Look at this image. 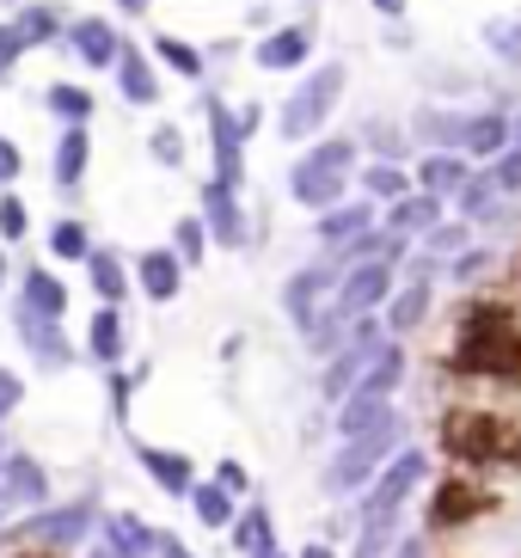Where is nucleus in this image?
<instances>
[{
	"label": "nucleus",
	"instance_id": "obj_1",
	"mask_svg": "<svg viewBox=\"0 0 521 558\" xmlns=\"http://www.w3.org/2000/svg\"><path fill=\"white\" fill-rule=\"evenodd\" d=\"M448 368H455V375H473V380H509V387H521V326H516V313L497 307V301H467Z\"/></svg>",
	"mask_w": 521,
	"mask_h": 558
},
{
	"label": "nucleus",
	"instance_id": "obj_2",
	"mask_svg": "<svg viewBox=\"0 0 521 558\" xmlns=\"http://www.w3.org/2000/svg\"><path fill=\"white\" fill-rule=\"evenodd\" d=\"M98 527V497H74V504H44L25 522L0 527V553H74Z\"/></svg>",
	"mask_w": 521,
	"mask_h": 558
},
{
	"label": "nucleus",
	"instance_id": "obj_3",
	"mask_svg": "<svg viewBox=\"0 0 521 558\" xmlns=\"http://www.w3.org/2000/svg\"><path fill=\"white\" fill-rule=\"evenodd\" d=\"M399 442H405V417L399 411H387L375 429H362V436H350V442L338 448V454L326 460V497H350L362 492L368 478L387 466L392 454H399Z\"/></svg>",
	"mask_w": 521,
	"mask_h": 558
},
{
	"label": "nucleus",
	"instance_id": "obj_4",
	"mask_svg": "<svg viewBox=\"0 0 521 558\" xmlns=\"http://www.w3.org/2000/svg\"><path fill=\"white\" fill-rule=\"evenodd\" d=\"M441 448L467 466H521V429H509L504 417H490V411H448L441 417Z\"/></svg>",
	"mask_w": 521,
	"mask_h": 558
},
{
	"label": "nucleus",
	"instance_id": "obj_5",
	"mask_svg": "<svg viewBox=\"0 0 521 558\" xmlns=\"http://www.w3.org/2000/svg\"><path fill=\"white\" fill-rule=\"evenodd\" d=\"M350 172H356V142H319L307 160H294L289 197L301 203V209L326 215V209H338V203H343V191H350Z\"/></svg>",
	"mask_w": 521,
	"mask_h": 558
},
{
	"label": "nucleus",
	"instance_id": "obj_6",
	"mask_svg": "<svg viewBox=\"0 0 521 558\" xmlns=\"http://www.w3.org/2000/svg\"><path fill=\"white\" fill-rule=\"evenodd\" d=\"M399 375H405V350L399 344H387L375 356V368L350 387V399L338 405V436L350 442V436H362V429H375L380 417L392 411V387H399Z\"/></svg>",
	"mask_w": 521,
	"mask_h": 558
},
{
	"label": "nucleus",
	"instance_id": "obj_7",
	"mask_svg": "<svg viewBox=\"0 0 521 558\" xmlns=\"http://www.w3.org/2000/svg\"><path fill=\"white\" fill-rule=\"evenodd\" d=\"M343 81H350V74H343V62H326V68H313L307 81L294 86L289 99H282V117H277V130L289 135V142H307L313 130H319V123H326L331 117V105L343 99Z\"/></svg>",
	"mask_w": 521,
	"mask_h": 558
},
{
	"label": "nucleus",
	"instance_id": "obj_8",
	"mask_svg": "<svg viewBox=\"0 0 521 558\" xmlns=\"http://www.w3.org/2000/svg\"><path fill=\"white\" fill-rule=\"evenodd\" d=\"M429 460L417 454V448H399V454L380 466L375 478H368V497H362V522H392L399 509H405V497L424 485Z\"/></svg>",
	"mask_w": 521,
	"mask_h": 558
},
{
	"label": "nucleus",
	"instance_id": "obj_9",
	"mask_svg": "<svg viewBox=\"0 0 521 558\" xmlns=\"http://www.w3.org/2000/svg\"><path fill=\"white\" fill-rule=\"evenodd\" d=\"M380 350H387V331H380L375 319H356V326H350V338L338 344V356H331V368H326V399H331V405H343V399H350V387L375 368Z\"/></svg>",
	"mask_w": 521,
	"mask_h": 558
},
{
	"label": "nucleus",
	"instance_id": "obj_10",
	"mask_svg": "<svg viewBox=\"0 0 521 558\" xmlns=\"http://www.w3.org/2000/svg\"><path fill=\"white\" fill-rule=\"evenodd\" d=\"M490 509H497V497L485 485H473V478H441L436 497H429V527L448 534V527H467L478 515H490Z\"/></svg>",
	"mask_w": 521,
	"mask_h": 558
},
{
	"label": "nucleus",
	"instance_id": "obj_11",
	"mask_svg": "<svg viewBox=\"0 0 521 558\" xmlns=\"http://www.w3.org/2000/svg\"><path fill=\"white\" fill-rule=\"evenodd\" d=\"M203 117H209V142H215V184L240 191V172H245V135H240V117L228 111L221 99H203Z\"/></svg>",
	"mask_w": 521,
	"mask_h": 558
},
{
	"label": "nucleus",
	"instance_id": "obj_12",
	"mask_svg": "<svg viewBox=\"0 0 521 558\" xmlns=\"http://www.w3.org/2000/svg\"><path fill=\"white\" fill-rule=\"evenodd\" d=\"M326 289H338V270H331V264H307V270H294V277H289L282 307H289V319L301 331L319 326V301H326Z\"/></svg>",
	"mask_w": 521,
	"mask_h": 558
},
{
	"label": "nucleus",
	"instance_id": "obj_13",
	"mask_svg": "<svg viewBox=\"0 0 521 558\" xmlns=\"http://www.w3.org/2000/svg\"><path fill=\"white\" fill-rule=\"evenodd\" d=\"M154 534H160V527H147L135 509H111V515H98L105 558H154Z\"/></svg>",
	"mask_w": 521,
	"mask_h": 558
},
{
	"label": "nucleus",
	"instance_id": "obj_14",
	"mask_svg": "<svg viewBox=\"0 0 521 558\" xmlns=\"http://www.w3.org/2000/svg\"><path fill=\"white\" fill-rule=\"evenodd\" d=\"M203 233L209 240H221V246H245V215H240V197H233L228 184H203Z\"/></svg>",
	"mask_w": 521,
	"mask_h": 558
},
{
	"label": "nucleus",
	"instance_id": "obj_15",
	"mask_svg": "<svg viewBox=\"0 0 521 558\" xmlns=\"http://www.w3.org/2000/svg\"><path fill=\"white\" fill-rule=\"evenodd\" d=\"M13 326H19V338L32 344V356L44 362V368H68V362H74V350H68L62 326H56V319H44V313H32L25 301L13 307Z\"/></svg>",
	"mask_w": 521,
	"mask_h": 558
},
{
	"label": "nucleus",
	"instance_id": "obj_16",
	"mask_svg": "<svg viewBox=\"0 0 521 558\" xmlns=\"http://www.w3.org/2000/svg\"><path fill=\"white\" fill-rule=\"evenodd\" d=\"M135 460H142V473L154 478L166 497H191L196 466H191L184 454H172V448H154V442H135Z\"/></svg>",
	"mask_w": 521,
	"mask_h": 558
},
{
	"label": "nucleus",
	"instance_id": "obj_17",
	"mask_svg": "<svg viewBox=\"0 0 521 558\" xmlns=\"http://www.w3.org/2000/svg\"><path fill=\"white\" fill-rule=\"evenodd\" d=\"M68 44L81 50L86 68H111L117 50H123V37H117L111 19H74V25H68Z\"/></svg>",
	"mask_w": 521,
	"mask_h": 558
},
{
	"label": "nucleus",
	"instance_id": "obj_18",
	"mask_svg": "<svg viewBox=\"0 0 521 558\" xmlns=\"http://www.w3.org/2000/svg\"><path fill=\"white\" fill-rule=\"evenodd\" d=\"M233 553H245V558H270L277 553V522H270V509L264 504H245L240 515H233Z\"/></svg>",
	"mask_w": 521,
	"mask_h": 558
},
{
	"label": "nucleus",
	"instance_id": "obj_19",
	"mask_svg": "<svg viewBox=\"0 0 521 558\" xmlns=\"http://www.w3.org/2000/svg\"><path fill=\"white\" fill-rule=\"evenodd\" d=\"M111 68H117V86H123V99H130V105H154V99H160V81H154V68H147V56L135 50V44H123Z\"/></svg>",
	"mask_w": 521,
	"mask_h": 558
},
{
	"label": "nucleus",
	"instance_id": "obj_20",
	"mask_svg": "<svg viewBox=\"0 0 521 558\" xmlns=\"http://www.w3.org/2000/svg\"><path fill=\"white\" fill-rule=\"evenodd\" d=\"M307 50H313V37L301 32V25H282V32H270L252 56H258V68L282 74V68H301V62H307Z\"/></svg>",
	"mask_w": 521,
	"mask_h": 558
},
{
	"label": "nucleus",
	"instance_id": "obj_21",
	"mask_svg": "<svg viewBox=\"0 0 521 558\" xmlns=\"http://www.w3.org/2000/svg\"><path fill=\"white\" fill-rule=\"evenodd\" d=\"M375 228V209H368V203H338V209H326L319 215V240H326V246H350V240H362V233Z\"/></svg>",
	"mask_w": 521,
	"mask_h": 558
},
{
	"label": "nucleus",
	"instance_id": "obj_22",
	"mask_svg": "<svg viewBox=\"0 0 521 558\" xmlns=\"http://www.w3.org/2000/svg\"><path fill=\"white\" fill-rule=\"evenodd\" d=\"M135 277H142V295L147 301H172V295H179V282H184V264L172 258V252H142Z\"/></svg>",
	"mask_w": 521,
	"mask_h": 558
},
{
	"label": "nucleus",
	"instance_id": "obj_23",
	"mask_svg": "<svg viewBox=\"0 0 521 558\" xmlns=\"http://www.w3.org/2000/svg\"><path fill=\"white\" fill-rule=\"evenodd\" d=\"M7 478H13V504L19 509H44L49 504V473L32 454H7Z\"/></svg>",
	"mask_w": 521,
	"mask_h": 558
},
{
	"label": "nucleus",
	"instance_id": "obj_24",
	"mask_svg": "<svg viewBox=\"0 0 521 558\" xmlns=\"http://www.w3.org/2000/svg\"><path fill=\"white\" fill-rule=\"evenodd\" d=\"M473 179V172H467V160H460V154H429L424 166H417V191H424V197H455L460 184Z\"/></svg>",
	"mask_w": 521,
	"mask_h": 558
},
{
	"label": "nucleus",
	"instance_id": "obj_25",
	"mask_svg": "<svg viewBox=\"0 0 521 558\" xmlns=\"http://www.w3.org/2000/svg\"><path fill=\"white\" fill-rule=\"evenodd\" d=\"M86 160H93V135H86V130H62V142H56V166H49V172H56L62 191H74V184L86 179Z\"/></svg>",
	"mask_w": 521,
	"mask_h": 558
},
{
	"label": "nucleus",
	"instance_id": "obj_26",
	"mask_svg": "<svg viewBox=\"0 0 521 558\" xmlns=\"http://www.w3.org/2000/svg\"><path fill=\"white\" fill-rule=\"evenodd\" d=\"M509 148V123L497 111L485 117H467V135H460V154H478V160H497Z\"/></svg>",
	"mask_w": 521,
	"mask_h": 558
},
{
	"label": "nucleus",
	"instance_id": "obj_27",
	"mask_svg": "<svg viewBox=\"0 0 521 558\" xmlns=\"http://www.w3.org/2000/svg\"><path fill=\"white\" fill-rule=\"evenodd\" d=\"M86 270H93V295H98V307H117L123 301V258L117 252H86Z\"/></svg>",
	"mask_w": 521,
	"mask_h": 558
},
{
	"label": "nucleus",
	"instance_id": "obj_28",
	"mask_svg": "<svg viewBox=\"0 0 521 558\" xmlns=\"http://www.w3.org/2000/svg\"><path fill=\"white\" fill-rule=\"evenodd\" d=\"M86 344H93L98 362H123V319H117V307H98L93 313V326H86Z\"/></svg>",
	"mask_w": 521,
	"mask_h": 558
},
{
	"label": "nucleus",
	"instance_id": "obj_29",
	"mask_svg": "<svg viewBox=\"0 0 521 558\" xmlns=\"http://www.w3.org/2000/svg\"><path fill=\"white\" fill-rule=\"evenodd\" d=\"M25 307L44 313V319H62L68 313V289L49 270H25Z\"/></svg>",
	"mask_w": 521,
	"mask_h": 558
},
{
	"label": "nucleus",
	"instance_id": "obj_30",
	"mask_svg": "<svg viewBox=\"0 0 521 558\" xmlns=\"http://www.w3.org/2000/svg\"><path fill=\"white\" fill-rule=\"evenodd\" d=\"M191 509H196V522L203 527H233V515H240V509H233V497L221 492V485H191Z\"/></svg>",
	"mask_w": 521,
	"mask_h": 558
},
{
	"label": "nucleus",
	"instance_id": "obj_31",
	"mask_svg": "<svg viewBox=\"0 0 521 558\" xmlns=\"http://www.w3.org/2000/svg\"><path fill=\"white\" fill-rule=\"evenodd\" d=\"M436 215H441V203L436 197H405V203H392V215H387V233L399 240V233H411V228H436Z\"/></svg>",
	"mask_w": 521,
	"mask_h": 558
},
{
	"label": "nucleus",
	"instance_id": "obj_32",
	"mask_svg": "<svg viewBox=\"0 0 521 558\" xmlns=\"http://www.w3.org/2000/svg\"><path fill=\"white\" fill-rule=\"evenodd\" d=\"M424 313H429V282L417 277L411 289H399V301L387 307V326L392 331H411V326H424Z\"/></svg>",
	"mask_w": 521,
	"mask_h": 558
},
{
	"label": "nucleus",
	"instance_id": "obj_33",
	"mask_svg": "<svg viewBox=\"0 0 521 558\" xmlns=\"http://www.w3.org/2000/svg\"><path fill=\"white\" fill-rule=\"evenodd\" d=\"M49 111L62 117L68 130H86V117H93V93H86V86H49Z\"/></svg>",
	"mask_w": 521,
	"mask_h": 558
},
{
	"label": "nucleus",
	"instance_id": "obj_34",
	"mask_svg": "<svg viewBox=\"0 0 521 558\" xmlns=\"http://www.w3.org/2000/svg\"><path fill=\"white\" fill-rule=\"evenodd\" d=\"M362 184H368V197H387V203H405V197H411V179H405L392 160L368 166V172H362Z\"/></svg>",
	"mask_w": 521,
	"mask_h": 558
},
{
	"label": "nucleus",
	"instance_id": "obj_35",
	"mask_svg": "<svg viewBox=\"0 0 521 558\" xmlns=\"http://www.w3.org/2000/svg\"><path fill=\"white\" fill-rule=\"evenodd\" d=\"M154 50H160V62H166V68H179L184 81H196V74H203V56H196L191 44H184V37L160 32V37H154Z\"/></svg>",
	"mask_w": 521,
	"mask_h": 558
},
{
	"label": "nucleus",
	"instance_id": "obj_36",
	"mask_svg": "<svg viewBox=\"0 0 521 558\" xmlns=\"http://www.w3.org/2000/svg\"><path fill=\"white\" fill-rule=\"evenodd\" d=\"M392 546H399V515L392 522H362L356 558H392Z\"/></svg>",
	"mask_w": 521,
	"mask_h": 558
},
{
	"label": "nucleus",
	"instance_id": "obj_37",
	"mask_svg": "<svg viewBox=\"0 0 521 558\" xmlns=\"http://www.w3.org/2000/svg\"><path fill=\"white\" fill-rule=\"evenodd\" d=\"M417 130L436 142V154L441 148H460V135H467V117H448V111H424L417 117Z\"/></svg>",
	"mask_w": 521,
	"mask_h": 558
},
{
	"label": "nucleus",
	"instance_id": "obj_38",
	"mask_svg": "<svg viewBox=\"0 0 521 558\" xmlns=\"http://www.w3.org/2000/svg\"><path fill=\"white\" fill-rule=\"evenodd\" d=\"M13 37L25 50H32V44H49V37H56V13H49V7H25V13L13 19Z\"/></svg>",
	"mask_w": 521,
	"mask_h": 558
},
{
	"label": "nucleus",
	"instance_id": "obj_39",
	"mask_svg": "<svg viewBox=\"0 0 521 558\" xmlns=\"http://www.w3.org/2000/svg\"><path fill=\"white\" fill-rule=\"evenodd\" d=\"M455 197H460V209H467V215H497V184H490V172L467 179V184L455 191Z\"/></svg>",
	"mask_w": 521,
	"mask_h": 558
},
{
	"label": "nucleus",
	"instance_id": "obj_40",
	"mask_svg": "<svg viewBox=\"0 0 521 558\" xmlns=\"http://www.w3.org/2000/svg\"><path fill=\"white\" fill-rule=\"evenodd\" d=\"M485 44L504 56V62H521V19H490V25H485Z\"/></svg>",
	"mask_w": 521,
	"mask_h": 558
},
{
	"label": "nucleus",
	"instance_id": "obj_41",
	"mask_svg": "<svg viewBox=\"0 0 521 558\" xmlns=\"http://www.w3.org/2000/svg\"><path fill=\"white\" fill-rule=\"evenodd\" d=\"M49 252H56V258H86V252H93V240H86L81 221H56V233H49Z\"/></svg>",
	"mask_w": 521,
	"mask_h": 558
},
{
	"label": "nucleus",
	"instance_id": "obj_42",
	"mask_svg": "<svg viewBox=\"0 0 521 558\" xmlns=\"http://www.w3.org/2000/svg\"><path fill=\"white\" fill-rule=\"evenodd\" d=\"M203 252H209V233H203V221H196V215H184V221H179V252H172V258L196 264Z\"/></svg>",
	"mask_w": 521,
	"mask_h": 558
},
{
	"label": "nucleus",
	"instance_id": "obj_43",
	"mask_svg": "<svg viewBox=\"0 0 521 558\" xmlns=\"http://www.w3.org/2000/svg\"><path fill=\"white\" fill-rule=\"evenodd\" d=\"M424 246H429V258H455V252L467 246V228H460V221H448V228H441V221H436V228L424 233Z\"/></svg>",
	"mask_w": 521,
	"mask_h": 558
},
{
	"label": "nucleus",
	"instance_id": "obj_44",
	"mask_svg": "<svg viewBox=\"0 0 521 558\" xmlns=\"http://www.w3.org/2000/svg\"><path fill=\"white\" fill-rule=\"evenodd\" d=\"M147 148H154V160H160V166H179V160H184V135L172 130V123H160V130H154V142H147Z\"/></svg>",
	"mask_w": 521,
	"mask_h": 558
},
{
	"label": "nucleus",
	"instance_id": "obj_45",
	"mask_svg": "<svg viewBox=\"0 0 521 558\" xmlns=\"http://www.w3.org/2000/svg\"><path fill=\"white\" fill-rule=\"evenodd\" d=\"M25 228H32L25 203H19V197H0V240H25Z\"/></svg>",
	"mask_w": 521,
	"mask_h": 558
},
{
	"label": "nucleus",
	"instance_id": "obj_46",
	"mask_svg": "<svg viewBox=\"0 0 521 558\" xmlns=\"http://www.w3.org/2000/svg\"><path fill=\"white\" fill-rule=\"evenodd\" d=\"M215 485H221L228 497L252 492V478H245V466H240V460H221V466H215Z\"/></svg>",
	"mask_w": 521,
	"mask_h": 558
},
{
	"label": "nucleus",
	"instance_id": "obj_47",
	"mask_svg": "<svg viewBox=\"0 0 521 558\" xmlns=\"http://www.w3.org/2000/svg\"><path fill=\"white\" fill-rule=\"evenodd\" d=\"M19 399H25V380H19L13 368H0V417H13Z\"/></svg>",
	"mask_w": 521,
	"mask_h": 558
},
{
	"label": "nucleus",
	"instance_id": "obj_48",
	"mask_svg": "<svg viewBox=\"0 0 521 558\" xmlns=\"http://www.w3.org/2000/svg\"><path fill=\"white\" fill-rule=\"evenodd\" d=\"M19 166H25V154H19L13 142L0 135V184H13V179H19Z\"/></svg>",
	"mask_w": 521,
	"mask_h": 558
},
{
	"label": "nucleus",
	"instance_id": "obj_49",
	"mask_svg": "<svg viewBox=\"0 0 521 558\" xmlns=\"http://www.w3.org/2000/svg\"><path fill=\"white\" fill-rule=\"evenodd\" d=\"M19 515V504H13V478H7V454H0V527Z\"/></svg>",
	"mask_w": 521,
	"mask_h": 558
},
{
	"label": "nucleus",
	"instance_id": "obj_50",
	"mask_svg": "<svg viewBox=\"0 0 521 558\" xmlns=\"http://www.w3.org/2000/svg\"><path fill=\"white\" fill-rule=\"evenodd\" d=\"M130 393H135V380L130 375H111V411H117V417H130Z\"/></svg>",
	"mask_w": 521,
	"mask_h": 558
},
{
	"label": "nucleus",
	"instance_id": "obj_51",
	"mask_svg": "<svg viewBox=\"0 0 521 558\" xmlns=\"http://www.w3.org/2000/svg\"><path fill=\"white\" fill-rule=\"evenodd\" d=\"M19 50H25V44L13 37V25H0V74H7V68L19 62Z\"/></svg>",
	"mask_w": 521,
	"mask_h": 558
},
{
	"label": "nucleus",
	"instance_id": "obj_52",
	"mask_svg": "<svg viewBox=\"0 0 521 558\" xmlns=\"http://www.w3.org/2000/svg\"><path fill=\"white\" fill-rule=\"evenodd\" d=\"M154 553H160V558H196L191 546L179 541V534H154Z\"/></svg>",
	"mask_w": 521,
	"mask_h": 558
},
{
	"label": "nucleus",
	"instance_id": "obj_53",
	"mask_svg": "<svg viewBox=\"0 0 521 558\" xmlns=\"http://www.w3.org/2000/svg\"><path fill=\"white\" fill-rule=\"evenodd\" d=\"M392 558H424V541H417V534H399V546H392Z\"/></svg>",
	"mask_w": 521,
	"mask_h": 558
},
{
	"label": "nucleus",
	"instance_id": "obj_54",
	"mask_svg": "<svg viewBox=\"0 0 521 558\" xmlns=\"http://www.w3.org/2000/svg\"><path fill=\"white\" fill-rule=\"evenodd\" d=\"M294 558H338V553H331L326 541H313V546H301V553H294Z\"/></svg>",
	"mask_w": 521,
	"mask_h": 558
},
{
	"label": "nucleus",
	"instance_id": "obj_55",
	"mask_svg": "<svg viewBox=\"0 0 521 558\" xmlns=\"http://www.w3.org/2000/svg\"><path fill=\"white\" fill-rule=\"evenodd\" d=\"M375 7H380V13H392V19L405 13V0H375Z\"/></svg>",
	"mask_w": 521,
	"mask_h": 558
},
{
	"label": "nucleus",
	"instance_id": "obj_56",
	"mask_svg": "<svg viewBox=\"0 0 521 558\" xmlns=\"http://www.w3.org/2000/svg\"><path fill=\"white\" fill-rule=\"evenodd\" d=\"M123 13H147V0H123Z\"/></svg>",
	"mask_w": 521,
	"mask_h": 558
},
{
	"label": "nucleus",
	"instance_id": "obj_57",
	"mask_svg": "<svg viewBox=\"0 0 521 558\" xmlns=\"http://www.w3.org/2000/svg\"><path fill=\"white\" fill-rule=\"evenodd\" d=\"M509 142H516V148H521V117H516V123H509Z\"/></svg>",
	"mask_w": 521,
	"mask_h": 558
},
{
	"label": "nucleus",
	"instance_id": "obj_58",
	"mask_svg": "<svg viewBox=\"0 0 521 558\" xmlns=\"http://www.w3.org/2000/svg\"><path fill=\"white\" fill-rule=\"evenodd\" d=\"M0 282H7V258H0Z\"/></svg>",
	"mask_w": 521,
	"mask_h": 558
},
{
	"label": "nucleus",
	"instance_id": "obj_59",
	"mask_svg": "<svg viewBox=\"0 0 521 558\" xmlns=\"http://www.w3.org/2000/svg\"><path fill=\"white\" fill-rule=\"evenodd\" d=\"M270 558H289V553H270Z\"/></svg>",
	"mask_w": 521,
	"mask_h": 558
},
{
	"label": "nucleus",
	"instance_id": "obj_60",
	"mask_svg": "<svg viewBox=\"0 0 521 558\" xmlns=\"http://www.w3.org/2000/svg\"><path fill=\"white\" fill-rule=\"evenodd\" d=\"M93 558H105V553H93Z\"/></svg>",
	"mask_w": 521,
	"mask_h": 558
}]
</instances>
